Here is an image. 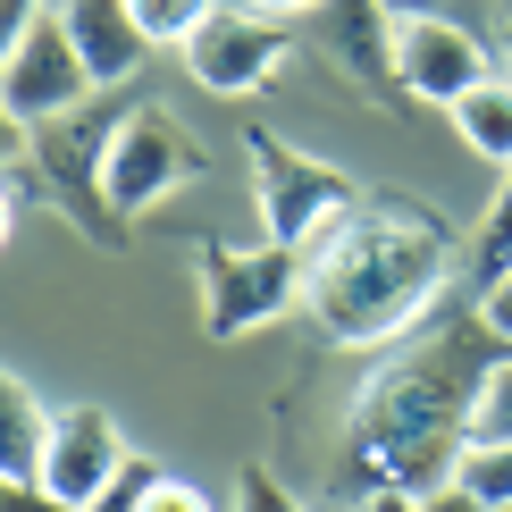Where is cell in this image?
Listing matches in <instances>:
<instances>
[{"label":"cell","mask_w":512,"mask_h":512,"mask_svg":"<svg viewBox=\"0 0 512 512\" xmlns=\"http://www.w3.org/2000/svg\"><path fill=\"white\" fill-rule=\"evenodd\" d=\"M496 361H504V336L479 303H437L420 328H403L395 353L370 370V387L353 395L345 496H378V487L437 496V487H454Z\"/></svg>","instance_id":"cell-1"},{"label":"cell","mask_w":512,"mask_h":512,"mask_svg":"<svg viewBox=\"0 0 512 512\" xmlns=\"http://www.w3.org/2000/svg\"><path fill=\"white\" fill-rule=\"evenodd\" d=\"M454 252L462 244L437 210L395 202V194H361L328 236L303 244V311L345 353L395 345L403 328H420L445 303Z\"/></svg>","instance_id":"cell-2"},{"label":"cell","mask_w":512,"mask_h":512,"mask_svg":"<svg viewBox=\"0 0 512 512\" xmlns=\"http://www.w3.org/2000/svg\"><path fill=\"white\" fill-rule=\"evenodd\" d=\"M135 101H143L135 84H110V93L76 101V110L42 118L34 135H26L42 185H51V202L68 210L93 244H126V219L110 210V194H101V168H110V143H118V126H126V110H135Z\"/></svg>","instance_id":"cell-3"},{"label":"cell","mask_w":512,"mask_h":512,"mask_svg":"<svg viewBox=\"0 0 512 512\" xmlns=\"http://www.w3.org/2000/svg\"><path fill=\"white\" fill-rule=\"evenodd\" d=\"M303 303V244H210L202 252V328L219 336H252V328H269L277 311H294Z\"/></svg>","instance_id":"cell-4"},{"label":"cell","mask_w":512,"mask_h":512,"mask_svg":"<svg viewBox=\"0 0 512 512\" xmlns=\"http://www.w3.org/2000/svg\"><path fill=\"white\" fill-rule=\"evenodd\" d=\"M202 168V143L185 135V118L177 110H160L152 93L126 110V126H118V143H110V168H101V194H110V210L118 219H135V210H152V202H168L185 177Z\"/></svg>","instance_id":"cell-5"},{"label":"cell","mask_w":512,"mask_h":512,"mask_svg":"<svg viewBox=\"0 0 512 512\" xmlns=\"http://www.w3.org/2000/svg\"><path fill=\"white\" fill-rule=\"evenodd\" d=\"M252 194H261V236L311 244V236H328V227L361 202V185L336 177V168H319V160H303L277 135H252Z\"/></svg>","instance_id":"cell-6"},{"label":"cell","mask_w":512,"mask_h":512,"mask_svg":"<svg viewBox=\"0 0 512 512\" xmlns=\"http://www.w3.org/2000/svg\"><path fill=\"white\" fill-rule=\"evenodd\" d=\"M101 84L93 68H84V51H76V34H68V17H34L26 34L9 42V59H0V101H9V118L17 126H42V118H59V110H76V101H93Z\"/></svg>","instance_id":"cell-7"},{"label":"cell","mask_w":512,"mask_h":512,"mask_svg":"<svg viewBox=\"0 0 512 512\" xmlns=\"http://www.w3.org/2000/svg\"><path fill=\"white\" fill-rule=\"evenodd\" d=\"M286 68V17H261V9H210V26L185 42V76L202 93H261V84Z\"/></svg>","instance_id":"cell-8"},{"label":"cell","mask_w":512,"mask_h":512,"mask_svg":"<svg viewBox=\"0 0 512 512\" xmlns=\"http://www.w3.org/2000/svg\"><path fill=\"white\" fill-rule=\"evenodd\" d=\"M504 59L479 42V26H462V17H403L395 26V76L412 101H437V110H454L471 84H487Z\"/></svg>","instance_id":"cell-9"},{"label":"cell","mask_w":512,"mask_h":512,"mask_svg":"<svg viewBox=\"0 0 512 512\" xmlns=\"http://www.w3.org/2000/svg\"><path fill=\"white\" fill-rule=\"evenodd\" d=\"M311 26H319V42H328L336 68L361 76V93L412 101V93H403V76H395V9H387V0H319Z\"/></svg>","instance_id":"cell-10"},{"label":"cell","mask_w":512,"mask_h":512,"mask_svg":"<svg viewBox=\"0 0 512 512\" xmlns=\"http://www.w3.org/2000/svg\"><path fill=\"white\" fill-rule=\"evenodd\" d=\"M126 462V437H118V420L110 412H93V403H76V412H59L51 420V454H42V479L59 487L76 512L110 487V471Z\"/></svg>","instance_id":"cell-11"},{"label":"cell","mask_w":512,"mask_h":512,"mask_svg":"<svg viewBox=\"0 0 512 512\" xmlns=\"http://www.w3.org/2000/svg\"><path fill=\"white\" fill-rule=\"evenodd\" d=\"M68 34L84 51V68H93V84L110 93V84H135V68L152 59V34H143L135 0H68Z\"/></svg>","instance_id":"cell-12"},{"label":"cell","mask_w":512,"mask_h":512,"mask_svg":"<svg viewBox=\"0 0 512 512\" xmlns=\"http://www.w3.org/2000/svg\"><path fill=\"white\" fill-rule=\"evenodd\" d=\"M51 420H59V412H42V395H34L17 370L0 378V479H42Z\"/></svg>","instance_id":"cell-13"},{"label":"cell","mask_w":512,"mask_h":512,"mask_svg":"<svg viewBox=\"0 0 512 512\" xmlns=\"http://www.w3.org/2000/svg\"><path fill=\"white\" fill-rule=\"evenodd\" d=\"M445 118H454L462 152H479V160H496V168L512 160V76H504V68L487 76V84H471V93H462Z\"/></svg>","instance_id":"cell-14"},{"label":"cell","mask_w":512,"mask_h":512,"mask_svg":"<svg viewBox=\"0 0 512 512\" xmlns=\"http://www.w3.org/2000/svg\"><path fill=\"white\" fill-rule=\"evenodd\" d=\"M504 269H512V160H504L496 194H487V219H479V236H471V277H479V286H496Z\"/></svg>","instance_id":"cell-15"},{"label":"cell","mask_w":512,"mask_h":512,"mask_svg":"<svg viewBox=\"0 0 512 512\" xmlns=\"http://www.w3.org/2000/svg\"><path fill=\"white\" fill-rule=\"evenodd\" d=\"M454 487H471L487 512H512V445H487V437H479V445H462Z\"/></svg>","instance_id":"cell-16"},{"label":"cell","mask_w":512,"mask_h":512,"mask_svg":"<svg viewBox=\"0 0 512 512\" xmlns=\"http://www.w3.org/2000/svg\"><path fill=\"white\" fill-rule=\"evenodd\" d=\"M210 9H219V0H135V17H143V34H152V51L160 42H194L202 26H210Z\"/></svg>","instance_id":"cell-17"},{"label":"cell","mask_w":512,"mask_h":512,"mask_svg":"<svg viewBox=\"0 0 512 512\" xmlns=\"http://www.w3.org/2000/svg\"><path fill=\"white\" fill-rule=\"evenodd\" d=\"M160 479H168V471H160L152 454H126L118 471H110V487H101V496L84 504V512H143V504H152V487H160Z\"/></svg>","instance_id":"cell-18"},{"label":"cell","mask_w":512,"mask_h":512,"mask_svg":"<svg viewBox=\"0 0 512 512\" xmlns=\"http://www.w3.org/2000/svg\"><path fill=\"white\" fill-rule=\"evenodd\" d=\"M512 445V353L496 361V378H487V395H479V429H471V445Z\"/></svg>","instance_id":"cell-19"},{"label":"cell","mask_w":512,"mask_h":512,"mask_svg":"<svg viewBox=\"0 0 512 512\" xmlns=\"http://www.w3.org/2000/svg\"><path fill=\"white\" fill-rule=\"evenodd\" d=\"M387 9H395V26L403 17H462V26H479V17H496L504 0H387Z\"/></svg>","instance_id":"cell-20"},{"label":"cell","mask_w":512,"mask_h":512,"mask_svg":"<svg viewBox=\"0 0 512 512\" xmlns=\"http://www.w3.org/2000/svg\"><path fill=\"white\" fill-rule=\"evenodd\" d=\"M0 512H76V504L59 496L51 479H9V487H0Z\"/></svg>","instance_id":"cell-21"},{"label":"cell","mask_w":512,"mask_h":512,"mask_svg":"<svg viewBox=\"0 0 512 512\" xmlns=\"http://www.w3.org/2000/svg\"><path fill=\"white\" fill-rule=\"evenodd\" d=\"M236 512H303L286 496V479H269V471H244V487H236Z\"/></svg>","instance_id":"cell-22"},{"label":"cell","mask_w":512,"mask_h":512,"mask_svg":"<svg viewBox=\"0 0 512 512\" xmlns=\"http://www.w3.org/2000/svg\"><path fill=\"white\" fill-rule=\"evenodd\" d=\"M143 512H210V496H202L194 479H160V487H152V504H143Z\"/></svg>","instance_id":"cell-23"},{"label":"cell","mask_w":512,"mask_h":512,"mask_svg":"<svg viewBox=\"0 0 512 512\" xmlns=\"http://www.w3.org/2000/svg\"><path fill=\"white\" fill-rule=\"evenodd\" d=\"M479 311L496 319V336H504V345H512V269L496 277V286H479Z\"/></svg>","instance_id":"cell-24"},{"label":"cell","mask_w":512,"mask_h":512,"mask_svg":"<svg viewBox=\"0 0 512 512\" xmlns=\"http://www.w3.org/2000/svg\"><path fill=\"white\" fill-rule=\"evenodd\" d=\"M34 17H51V9H42V0H0V34H9V42H17V34H26V26H34Z\"/></svg>","instance_id":"cell-25"},{"label":"cell","mask_w":512,"mask_h":512,"mask_svg":"<svg viewBox=\"0 0 512 512\" xmlns=\"http://www.w3.org/2000/svg\"><path fill=\"white\" fill-rule=\"evenodd\" d=\"M420 512H487L471 487H437V496H420Z\"/></svg>","instance_id":"cell-26"},{"label":"cell","mask_w":512,"mask_h":512,"mask_svg":"<svg viewBox=\"0 0 512 512\" xmlns=\"http://www.w3.org/2000/svg\"><path fill=\"white\" fill-rule=\"evenodd\" d=\"M361 512H420L412 487H378V496H361Z\"/></svg>","instance_id":"cell-27"},{"label":"cell","mask_w":512,"mask_h":512,"mask_svg":"<svg viewBox=\"0 0 512 512\" xmlns=\"http://www.w3.org/2000/svg\"><path fill=\"white\" fill-rule=\"evenodd\" d=\"M244 9H261V17H311L319 0H244Z\"/></svg>","instance_id":"cell-28"},{"label":"cell","mask_w":512,"mask_h":512,"mask_svg":"<svg viewBox=\"0 0 512 512\" xmlns=\"http://www.w3.org/2000/svg\"><path fill=\"white\" fill-rule=\"evenodd\" d=\"M496 59H504V76H512V17H504V34H496Z\"/></svg>","instance_id":"cell-29"},{"label":"cell","mask_w":512,"mask_h":512,"mask_svg":"<svg viewBox=\"0 0 512 512\" xmlns=\"http://www.w3.org/2000/svg\"><path fill=\"white\" fill-rule=\"evenodd\" d=\"M328 512H361V496H336V504H328Z\"/></svg>","instance_id":"cell-30"},{"label":"cell","mask_w":512,"mask_h":512,"mask_svg":"<svg viewBox=\"0 0 512 512\" xmlns=\"http://www.w3.org/2000/svg\"><path fill=\"white\" fill-rule=\"evenodd\" d=\"M504 9H512V0H504Z\"/></svg>","instance_id":"cell-31"}]
</instances>
